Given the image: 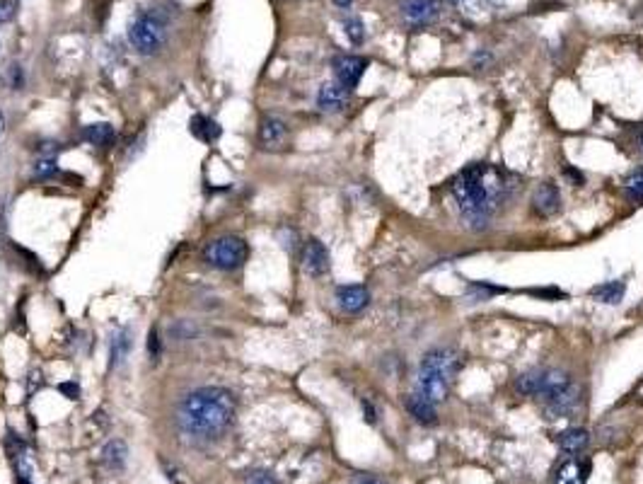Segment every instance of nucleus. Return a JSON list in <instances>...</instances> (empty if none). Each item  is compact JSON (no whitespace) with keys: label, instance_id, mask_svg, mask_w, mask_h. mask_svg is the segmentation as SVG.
<instances>
[{"label":"nucleus","instance_id":"34","mask_svg":"<svg viewBox=\"0 0 643 484\" xmlns=\"http://www.w3.org/2000/svg\"><path fill=\"white\" fill-rule=\"evenodd\" d=\"M353 484H387V482L377 480V477H370V475H361V477L353 480Z\"/></svg>","mask_w":643,"mask_h":484},{"label":"nucleus","instance_id":"35","mask_svg":"<svg viewBox=\"0 0 643 484\" xmlns=\"http://www.w3.org/2000/svg\"><path fill=\"white\" fill-rule=\"evenodd\" d=\"M334 5H338V8H351L353 0H334Z\"/></svg>","mask_w":643,"mask_h":484},{"label":"nucleus","instance_id":"13","mask_svg":"<svg viewBox=\"0 0 643 484\" xmlns=\"http://www.w3.org/2000/svg\"><path fill=\"white\" fill-rule=\"evenodd\" d=\"M336 303L343 312L353 315V312H361L363 307L370 303V293L361 283H351V286H338L336 288Z\"/></svg>","mask_w":643,"mask_h":484},{"label":"nucleus","instance_id":"17","mask_svg":"<svg viewBox=\"0 0 643 484\" xmlns=\"http://www.w3.org/2000/svg\"><path fill=\"white\" fill-rule=\"evenodd\" d=\"M189 131H191V136H196L199 141H206V143H213V141L220 138L218 121L208 119V116H203V114H194V116H191Z\"/></svg>","mask_w":643,"mask_h":484},{"label":"nucleus","instance_id":"4","mask_svg":"<svg viewBox=\"0 0 643 484\" xmlns=\"http://www.w3.org/2000/svg\"><path fill=\"white\" fill-rule=\"evenodd\" d=\"M167 39V17L160 10H143L129 24V42L143 56L158 53Z\"/></svg>","mask_w":643,"mask_h":484},{"label":"nucleus","instance_id":"32","mask_svg":"<svg viewBox=\"0 0 643 484\" xmlns=\"http://www.w3.org/2000/svg\"><path fill=\"white\" fill-rule=\"evenodd\" d=\"M631 143H634L636 153L643 155V129H636V131H634V136H631Z\"/></svg>","mask_w":643,"mask_h":484},{"label":"nucleus","instance_id":"28","mask_svg":"<svg viewBox=\"0 0 643 484\" xmlns=\"http://www.w3.org/2000/svg\"><path fill=\"white\" fill-rule=\"evenodd\" d=\"M17 15V3L15 0H0V24L10 22Z\"/></svg>","mask_w":643,"mask_h":484},{"label":"nucleus","instance_id":"25","mask_svg":"<svg viewBox=\"0 0 643 484\" xmlns=\"http://www.w3.org/2000/svg\"><path fill=\"white\" fill-rule=\"evenodd\" d=\"M343 32H346V37L351 39L353 44H361L363 39H365V27H363L361 17H348L346 22H343Z\"/></svg>","mask_w":643,"mask_h":484},{"label":"nucleus","instance_id":"26","mask_svg":"<svg viewBox=\"0 0 643 484\" xmlns=\"http://www.w3.org/2000/svg\"><path fill=\"white\" fill-rule=\"evenodd\" d=\"M170 334L174 337L176 341L191 339V337L196 334V325H191L189 320H179V322H174V325L170 327Z\"/></svg>","mask_w":643,"mask_h":484},{"label":"nucleus","instance_id":"16","mask_svg":"<svg viewBox=\"0 0 643 484\" xmlns=\"http://www.w3.org/2000/svg\"><path fill=\"white\" fill-rule=\"evenodd\" d=\"M556 443L561 451L566 453H581L588 448V443H590V431H586V429H566V431H561L556 436Z\"/></svg>","mask_w":643,"mask_h":484},{"label":"nucleus","instance_id":"36","mask_svg":"<svg viewBox=\"0 0 643 484\" xmlns=\"http://www.w3.org/2000/svg\"><path fill=\"white\" fill-rule=\"evenodd\" d=\"M3 134H5V114L0 111V136H3Z\"/></svg>","mask_w":643,"mask_h":484},{"label":"nucleus","instance_id":"2","mask_svg":"<svg viewBox=\"0 0 643 484\" xmlns=\"http://www.w3.org/2000/svg\"><path fill=\"white\" fill-rule=\"evenodd\" d=\"M237 397L233 390L220 385H206L189 393L176 409V424L191 441H215L235 422Z\"/></svg>","mask_w":643,"mask_h":484},{"label":"nucleus","instance_id":"1","mask_svg":"<svg viewBox=\"0 0 643 484\" xmlns=\"http://www.w3.org/2000/svg\"><path fill=\"white\" fill-rule=\"evenodd\" d=\"M508 174L486 163H474L464 168L453 179L450 189L458 201L464 223L472 228H486L500 204L508 199Z\"/></svg>","mask_w":643,"mask_h":484},{"label":"nucleus","instance_id":"31","mask_svg":"<svg viewBox=\"0 0 643 484\" xmlns=\"http://www.w3.org/2000/svg\"><path fill=\"white\" fill-rule=\"evenodd\" d=\"M58 390H61L63 395H68V400H78V395H80V388H78L75 383H63Z\"/></svg>","mask_w":643,"mask_h":484},{"label":"nucleus","instance_id":"12","mask_svg":"<svg viewBox=\"0 0 643 484\" xmlns=\"http://www.w3.org/2000/svg\"><path fill=\"white\" fill-rule=\"evenodd\" d=\"M590 475V460L568 458L554 472V484H586Z\"/></svg>","mask_w":643,"mask_h":484},{"label":"nucleus","instance_id":"37","mask_svg":"<svg viewBox=\"0 0 643 484\" xmlns=\"http://www.w3.org/2000/svg\"><path fill=\"white\" fill-rule=\"evenodd\" d=\"M19 484H29V480H24V482H19Z\"/></svg>","mask_w":643,"mask_h":484},{"label":"nucleus","instance_id":"30","mask_svg":"<svg viewBox=\"0 0 643 484\" xmlns=\"http://www.w3.org/2000/svg\"><path fill=\"white\" fill-rule=\"evenodd\" d=\"M22 80H24L22 68L12 63V66H10V85H12V90H19V87H22Z\"/></svg>","mask_w":643,"mask_h":484},{"label":"nucleus","instance_id":"24","mask_svg":"<svg viewBox=\"0 0 643 484\" xmlns=\"http://www.w3.org/2000/svg\"><path fill=\"white\" fill-rule=\"evenodd\" d=\"M624 189H626V194L634 199V201L643 204V170H639V172H634V174H629V177L624 179Z\"/></svg>","mask_w":643,"mask_h":484},{"label":"nucleus","instance_id":"18","mask_svg":"<svg viewBox=\"0 0 643 484\" xmlns=\"http://www.w3.org/2000/svg\"><path fill=\"white\" fill-rule=\"evenodd\" d=\"M126 458H129V448H126V443L121 441V438H114V441H109L105 446V451H102V460H105V465L109 467L111 472L124 470Z\"/></svg>","mask_w":643,"mask_h":484},{"label":"nucleus","instance_id":"7","mask_svg":"<svg viewBox=\"0 0 643 484\" xmlns=\"http://www.w3.org/2000/svg\"><path fill=\"white\" fill-rule=\"evenodd\" d=\"M399 10L409 27H428L438 19L440 3L438 0H401Z\"/></svg>","mask_w":643,"mask_h":484},{"label":"nucleus","instance_id":"27","mask_svg":"<svg viewBox=\"0 0 643 484\" xmlns=\"http://www.w3.org/2000/svg\"><path fill=\"white\" fill-rule=\"evenodd\" d=\"M148 354H150V361H158L162 354V341H160L158 330L148 332Z\"/></svg>","mask_w":643,"mask_h":484},{"label":"nucleus","instance_id":"33","mask_svg":"<svg viewBox=\"0 0 643 484\" xmlns=\"http://www.w3.org/2000/svg\"><path fill=\"white\" fill-rule=\"evenodd\" d=\"M363 412H365V419H368V424H375L377 422V417H375V407H370V402H363Z\"/></svg>","mask_w":643,"mask_h":484},{"label":"nucleus","instance_id":"6","mask_svg":"<svg viewBox=\"0 0 643 484\" xmlns=\"http://www.w3.org/2000/svg\"><path fill=\"white\" fill-rule=\"evenodd\" d=\"M544 414L549 419H561V417H571L578 407H581V388L576 383H571L568 388L559 390L556 395L552 397L542 400Z\"/></svg>","mask_w":643,"mask_h":484},{"label":"nucleus","instance_id":"10","mask_svg":"<svg viewBox=\"0 0 643 484\" xmlns=\"http://www.w3.org/2000/svg\"><path fill=\"white\" fill-rule=\"evenodd\" d=\"M302 269L310 276H324L329 271V252L324 247L322 240L312 237V240L305 242V249H302Z\"/></svg>","mask_w":643,"mask_h":484},{"label":"nucleus","instance_id":"3","mask_svg":"<svg viewBox=\"0 0 643 484\" xmlns=\"http://www.w3.org/2000/svg\"><path fill=\"white\" fill-rule=\"evenodd\" d=\"M460 370V356L450 349H433L424 356L419 368V395L428 402H445L455 373Z\"/></svg>","mask_w":643,"mask_h":484},{"label":"nucleus","instance_id":"11","mask_svg":"<svg viewBox=\"0 0 643 484\" xmlns=\"http://www.w3.org/2000/svg\"><path fill=\"white\" fill-rule=\"evenodd\" d=\"M561 206V197H559V189L554 182H542L532 194V208L537 216L549 218L559 211Z\"/></svg>","mask_w":643,"mask_h":484},{"label":"nucleus","instance_id":"19","mask_svg":"<svg viewBox=\"0 0 643 484\" xmlns=\"http://www.w3.org/2000/svg\"><path fill=\"white\" fill-rule=\"evenodd\" d=\"M626 293V283L622 278H615V281L600 283V286L592 288V298L600 303H607V305H617V303L624 298Z\"/></svg>","mask_w":643,"mask_h":484},{"label":"nucleus","instance_id":"29","mask_svg":"<svg viewBox=\"0 0 643 484\" xmlns=\"http://www.w3.org/2000/svg\"><path fill=\"white\" fill-rule=\"evenodd\" d=\"M244 484H278V480L271 475V472L257 470V472H252V475L247 477V482H244Z\"/></svg>","mask_w":643,"mask_h":484},{"label":"nucleus","instance_id":"21","mask_svg":"<svg viewBox=\"0 0 643 484\" xmlns=\"http://www.w3.org/2000/svg\"><path fill=\"white\" fill-rule=\"evenodd\" d=\"M114 136H116L114 126L107 124V121H100V124H90V126H85V131H82V138H85L87 143H92V145L111 143V141H114Z\"/></svg>","mask_w":643,"mask_h":484},{"label":"nucleus","instance_id":"14","mask_svg":"<svg viewBox=\"0 0 643 484\" xmlns=\"http://www.w3.org/2000/svg\"><path fill=\"white\" fill-rule=\"evenodd\" d=\"M348 97H351V90L343 87L341 82H324L317 95V105L324 111H341L348 105Z\"/></svg>","mask_w":643,"mask_h":484},{"label":"nucleus","instance_id":"15","mask_svg":"<svg viewBox=\"0 0 643 484\" xmlns=\"http://www.w3.org/2000/svg\"><path fill=\"white\" fill-rule=\"evenodd\" d=\"M404 407H406V412H409L411 417H414L416 422L421 424V427H435V424H438V412H435V404L428 402L426 397H421L419 393L409 395V397L404 400Z\"/></svg>","mask_w":643,"mask_h":484},{"label":"nucleus","instance_id":"22","mask_svg":"<svg viewBox=\"0 0 643 484\" xmlns=\"http://www.w3.org/2000/svg\"><path fill=\"white\" fill-rule=\"evenodd\" d=\"M542 375L544 370H527V373H523L518 378V383H515V388H518L520 395H532V397H537L539 388H542Z\"/></svg>","mask_w":643,"mask_h":484},{"label":"nucleus","instance_id":"5","mask_svg":"<svg viewBox=\"0 0 643 484\" xmlns=\"http://www.w3.org/2000/svg\"><path fill=\"white\" fill-rule=\"evenodd\" d=\"M249 257V244L239 235H223L215 237L203 247V262L220 271H233L239 269Z\"/></svg>","mask_w":643,"mask_h":484},{"label":"nucleus","instance_id":"8","mask_svg":"<svg viewBox=\"0 0 643 484\" xmlns=\"http://www.w3.org/2000/svg\"><path fill=\"white\" fill-rule=\"evenodd\" d=\"M259 145L264 150H281L288 145V138H291V131H288V124L278 116H264L259 121Z\"/></svg>","mask_w":643,"mask_h":484},{"label":"nucleus","instance_id":"20","mask_svg":"<svg viewBox=\"0 0 643 484\" xmlns=\"http://www.w3.org/2000/svg\"><path fill=\"white\" fill-rule=\"evenodd\" d=\"M129 351H131V334L126 330H119L114 337H111V344H109V366L111 368H116V366H121L126 359H129Z\"/></svg>","mask_w":643,"mask_h":484},{"label":"nucleus","instance_id":"9","mask_svg":"<svg viewBox=\"0 0 643 484\" xmlns=\"http://www.w3.org/2000/svg\"><path fill=\"white\" fill-rule=\"evenodd\" d=\"M332 66H334L336 82H341L343 87L353 90V87L361 82L363 73H365V68H368V61L363 56H336Z\"/></svg>","mask_w":643,"mask_h":484},{"label":"nucleus","instance_id":"23","mask_svg":"<svg viewBox=\"0 0 643 484\" xmlns=\"http://www.w3.org/2000/svg\"><path fill=\"white\" fill-rule=\"evenodd\" d=\"M32 172H34V177H39V179H48V177H53V174L58 172V163H56V158H53V155H46V158H39L37 163H34Z\"/></svg>","mask_w":643,"mask_h":484}]
</instances>
